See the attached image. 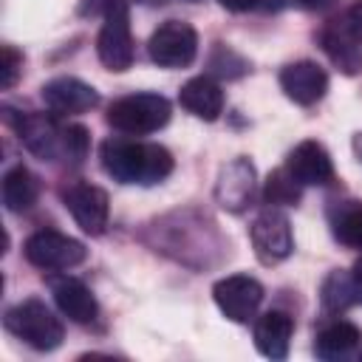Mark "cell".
<instances>
[{"instance_id": "21", "label": "cell", "mask_w": 362, "mask_h": 362, "mask_svg": "<svg viewBox=\"0 0 362 362\" xmlns=\"http://www.w3.org/2000/svg\"><path fill=\"white\" fill-rule=\"evenodd\" d=\"M40 198V184L37 175L17 164L3 175V206L8 212H28Z\"/></svg>"}, {"instance_id": "7", "label": "cell", "mask_w": 362, "mask_h": 362, "mask_svg": "<svg viewBox=\"0 0 362 362\" xmlns=\"http://www.w3.org/2000/svg\"><path fill=\"white\" fill-rule=\"evenodd\" d=\"M23 255L31 266H37L42 272H65V269L79 266L88 257V249L82 240H76L71 235H62L57 229H40L25 238Z\"/></svg>"}, {"instance_id": "17", "label": "cell", "mask_w": 362, "mask_h": 362, "mask_svg": "<svg viewBox=\"0 0 362 362\" xmlns=\"http://www.w3.org/2000/svg\"><path fill=\"white\" fill-rule=\"evenodd\" d=\"M178 102L184 110H189L204 122H215L223 113V90L209 76H195L184 82L178 90Z\"/></svg>"}, {"instance_id": "26", "label": "cell", "mask_w": 362, "mask_h": 362, "mask_svg": "<svg viewBox=\"0 0 362 362\" xmlns=\"http://www.w3.org/2000/svg\"><path fill=\"white\" fill-rule=\"evenodd\" d=\"M354 153H356V158L362 161V130L354 136Z\"/></svg>"}, {"instance_id": "1", "label": "cell", "mask_w": 362, "mask_h": 362, "mask_svg": "<svg viewBox=\"0 0 362 362\" xmlns=\"http://www.w3.org/2000/svg\"><path fill=\"white\" fill-rule=\"evenodd\" d=\"M3 113L31 156L42 161H71V164H82V158L88 156L90 136L82 124H62L48 113H14L8 107Z\"/></svg>"}, {"instance_id": "20", "label": "cell", "mask_w": 362, "mask_h": 362, "mask_svg": "<svg viewBox=\"0 0 362 362\" xmlns=\"http://www.w3.org/2000/svg\"><path fill=\"white\" fill-rule=\"evenodd\" d=\"M359 342H362V331L354 322L334 320L325 328H320L314 339V354L320 359H345Z\"/></svg>"}, {"instance_id": "9", "label": "cell", "mask_w": 362, "mask_h": 362, "mask_svg": "<svg viewBox=\"0 0 362 362\" xmlns=\"http://www.w3.org/2000/svg\"><path fill=\"white\" fill-rule=\"evenodd\" d=\"M252 246L255 255L263 266H274L280 260H286L294 249V238H291V223L288 218L277 209V206H266L255 221H252Z\"/></svg>"}, {"instance_id": "13", "label": "cell", "mask_w": 362, "mask_h": 362, "mask_svg": "<svg viewBox=\"0 0 362 362\" xmlns=\"http://www.w3.org/2000/svg\"><path fill=\"white\" fill-rule=\"evenodd\" d=\"M286 170L291 173V178L300 187H325L334 181V161H331L328 150L314 139L300 141L288 153Z\"/></svg>"}, {"instance_id": "24", "label": "cell", "mask_w": 362, "mask_h": 362, "mask_svg": "<svg viewBox=\"0 0 362 362\" xmlns=\"http://www.w3.org/2000/svg\"><path fill=\"white\" fill-rule=\"evenodd\" d=\"M20 68H23V54L11 45H3V51H0V88L3 90H8L17 82Z\"/></svg>"}, {"instance_id": "23", "label": "cell", "mask_w": 362, "mask_h": 362, "mask_svg": "<svg viewBox=\"0 0 362 362\" xmlns=\"http://www.w3.org/2000/svg\"><path fill=\"white\" fill-rule=\"evenodd\" d=\"M334 238L348 249H362V204H348L334 218Z\"/></svg>"}, {"instance_id": "2", "label": "cell", "mask_w": 362, "mask_h": 362, "mask_svg": "<svg viewBox=\"0 0 362 362\" xmlns=\"http://www.w3.org/2000/svg\"><path fill=\"white\" fill-rule=\"evenodd\" d=\"M102 170L119 184H158L173 173V156L161 144L130 141V139H107L99 147Z\"/></svg>"}, {"instance_id": "11", "label": "cell", "mask_w": 362, "mask_h": 362, "mask_svg": "<svg viewBox=\"0 0 362 362\" xmlns=\"http://www.w3.org/2000/svg\"><path fill=\"white\" fill-rule=\"evenodd\" d=\"M62 204L82 232H88V235L105 232L107 218H110V201H107V192L102 187L76 181L68 189H62Z\"/></svg>"}, {"instance_id": "8", "label": "cell", "mask_w": 362, "mask_h": 362, "mask_svg": "<svg viewBox=\"0 0 362 362\" xmlns=\"http://www.w3.org/2000/svg\"><path fill=\"white\" fill-rule=\"evenodd\" d=\"M147 54L158 68H187L198 54V34L184 20H167L150 34Z\"/></svg>"}, {"instance_id": "28", "label": "cell", "mask_w": 362, "mask_h": 362, "mask_svg": "<svg viewBox=\"0 0 362 362\" xmlns=\"http://www.w3.org/2000/svg\"><path fill=\"white\" fill-rule=\"evenodd\" d=\"M354 277L359 280V286H362V255H359V260L354 263Z\"/></svg>"}, {"instance_id": "5", "label": "cell", "mask_w": 362, "mask_h": 362, "mask_svg": "<svg viewBox=\"0 0 362 362\" xmlns=\"http://www.w3.org/2000/svg\"><path fill=\"white\" fill-rule=\"evenodd\" d=\"M320 45L328 59L348 76L362 71V11L345 8L320 28Z\"/></svg>"}, {"instance_id": "19", "label": "cell", "mask_w": 362, "mask_h": 362, "mask_svg": "<svg viewBox=\"0 0 362 362\" xmlns=\"http://www.w3.org/2000/svg\"><path fill=\"white\" fill-rule=\"evenodd\" d=\"M320 303L331 314H339V311H348L354 305H362V286L354 277V272L334 269L320 286Z\"/></svg>"}, {"instance_id": "27", "label": "cell", "mask_w": 362, "mask_h": 362, "mask_svg": "<svg viewBox=\"0 0 362 362\" xmlns=\"http://www.w3.org/2000/svg\"><path fill=\"white\" fill-rule=\"evenodd\" d=\"M300 6H305V8H317V6H325L328 0H297Z\"/></svg>"}, {"instance_id": "16", "label": "cell", "mask_w": 362, "mask_h": 362, "mask_svg": "<svg viewBox=\"0 0 362 362\" xmlns=\"http://www.w3.org/2000/svg\"><path fill=\"white\" fill-rule=\"evenodd\" d=\"M51 286V294H54V303L57 308L71 320V322H79V325H88L99 317V303L96 297L90 294V288L71 277V274H57L48 280Z\"/></svg>"}, {"instance_id": "10", "label": "cell", "mask_w": 362, "mask_h": 362, "mask_svg": "<svg viewBox=\"0 0 362 362\" xmlns=\"http://www.w3.org/2000/svg\"><path fill=\"white\" fill-rule=\"evenodd\" d=\"M212 297L226 320L249 322L263 303V286L249 274H229L212 286Z\"/></svg>"}, {"instance_id": "25", "label": "cell", "mask_w": 362, "mask_h": 362, "mask_svg": "<svg viewBox=\"0 0 362 362\" xmlns=\"http://www.w3.org/2000/svg\"><path fill=\"white\" fill-rule=\"evenodd\" d=\"M226 11H249V8H255L260 0H218Z\"/></svg>"}, {"instance_id": "14", "label": "cell", "mask_w": 362, "mask_h": 362, "mask_svg": "<svg viewBox=\"0 0 362 362\" xmlns=\"http://www.w3.org/2000/svg\"><path fill=\"white\" fill-rule=\"evenodd\" d=\"M280 88L291 102L314 105L328 90V74L311 59H297L280 71Z\"/></svg>"}, {"instance_id": "22", "label": "cell", "mask_w": 362, "mask_h": 362, "mask_svg": "<svg viewBox=\"0 0 362 362\" xmlns=\"http://www.w3.org/2000/svg\"><path fill=\"white\" fill-rule=\"evenodd\" d=\"M263 198L266 204L272 206H294L300 201V184L291 178V173L283 167V170H274L269 173L266 178V189H263Z\"/></svg>"}, {"instance_id": "4", "label": "cell", "mask_w": 362, "mask_h": 362, "mask_svg": "<svg viewBox=\"0 0 362 362\" xmlns=\"http://www.w3.org/2000/svg\"><path fill=\"white\" fill-rule=\"evenodd\" d=\"M170 102L161 93H127L107 107V124L127 136H147L170 122Z\"/></svg>"}, {"instance_id": "6", "label": "cell", "mask_w": 362, "mask_h": 362, "mask_svg": "<svg viewBox=\"0 0 362 362\" xmlns=\"http://www.w3.org/2000/svg\"><path fill=\"white\" fill-rule=\"evenodd\" d=\"M99 62L107 71H127L133 65V34H130V8L124 0H110L105 8L102 31L96 37Z\"/></svg>"}, {"instance_id": "3", "label": "cell", "mask_w": 362, "mask_h": 362, "mask_svg": "<svg viewBox=\"0 0 362 362\" xmlns=\"http://www.w3.org/2000/svg\"><path fill=\"white\" fill-rule=\"evenodd\" d=\"M6 331L31 345L34 351H54L65 337L62 320L37 297H28L6 311Z\"/></svg>"}, {"instance_id": "29", "label": "cell", "mask_w": 362, "mask_h": 362, "mask_svg": "<svg viewBox=\"0 0 362 362\" xmlns=\"http://www.w3.org/2000/svg\"><path fill=\"white\" fill-rule=\"evenodd\" d=\"M359 359H362V354H359Z\"/></svg>"}, {"instance_id": "18", "label": "cell", "mask_w": 362, "mask_h": 362, "mask_svg": "<svg viewBox=\"0 0 362 362\" xmlns=\"http://www.w3.org/2000/svg\"><path fill=\"white\" fill-rule=\"evenodd\" d=\"M291 331H294V320L286 311H266L255 322V345L269 359H286Z\"/></svg>"}, {"instance_id": "15", "label": "cell", "mask_w": 362, "mask_h": 362, "mask_svg": "<svg viewBox=\"0 0 362 362\" xmlns=\"http://www.w3.org/2000/svg\"><path fill=\"white\" fill-rule=\"evenodd\" d=\"M42 102L54 113H85L99 105V93L76 76H54L40 88Z\"/></svg>"}, {"instance_id": "12", "label": "cell", "mask_w": 362, "mask_h": 362, "mask_svg": "<svg viewBox=\"0 0 362 362\" xmlns=\"http://www.w3.org/2000/svg\"><path fill=\"white\" fill-rule=\"evenodd\" d=\"M255 184H257L255 164L249 158L238 156V158H232L229 164L221 167L218 181H215V201L226 212H243L252 204Z\"/></svg>"}]
</instances>
